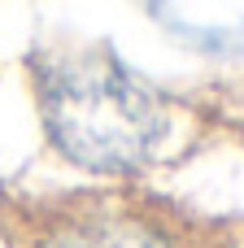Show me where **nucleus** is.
Returning a JSON list of instances; mask_svg holds the SVG:
<instances>
[{"mask_svg":"<svg viewBox=\"0 0 244 248\" xmlns=\"http://www.w3.org/2000/svg\"><path fill=\"white\" fill-rule=\"evenodd\" d=\"M22 248H192V235L135 196H79L35 214Z\"/></svg>","mask_w":244,"mask_h":248,"instance_id":"2","label":"nucleus"},{"mask_svg":"<svg viewBox=\"0 0 244 248\" xmlns=\"http://www.w3.org/2000/svg\"><path fill=\"white\" fill-rule=\"evenodd\" d=\"M31 92L48 148L105 183L148 174L175 135V105L100 44L35 52Z\"/></svg>","mask_w":244,"mask_h":248,"instance_id":"1","label":"nucleus"}]
</instances>
